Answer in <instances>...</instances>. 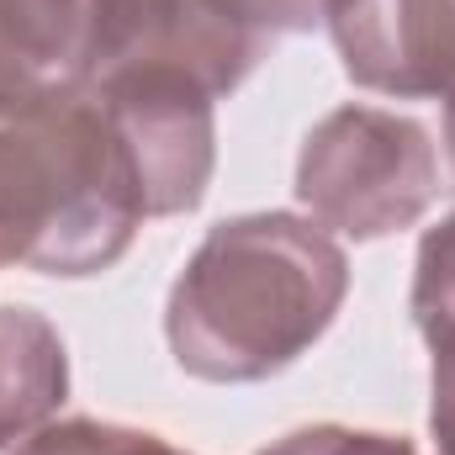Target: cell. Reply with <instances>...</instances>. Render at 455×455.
I'll return each mask as SVG.
<instances>
[{
    "instance_id": "6da1fadb",
    "label": "cell",
    "mask_w": 455,
    "mask_h": 455,
    "mask_svg": "<svg viewBox=\"0 0 455 455\" xmlns=\"http://www.w3.org/2000/svg\"><path fill=\"white\" fill-rule=\"evenodd\" d=\"M349 291L339 238L297 212L218 223L170 286V355L196 381H265L329 334Z\"/></svg>"
},
{
    "instance_id": "7a4b0ae2",
    "label": "cell",
    "mask_w": 455,
    "mask_h": 455,
    "mask_svg": "<svg viewBox=\"0 0 455 455\" xmlns=\"http://www.w3.org/2000/svg\"><path fill=\"white\" fill-rule=\"evenodd\" d=\"M143 223L132 154L91 80L0 107V270L96 275Z\"/></svg>"
},
{
    "instance_id": "3957f363",
    "label": "cell",
    "mask_w": 455,
    "mask_h": 455,
    "mask_svg": "<svg viewBox=\"0 0 455 455\" xmlns=\"http://www.w3.org/2000/svg\"><path fill=\"white\" fill-rule=\"evenodd\" d=\"M440 196V154L419 116L387 107L329 112L297 154V202L344 238L413 228Z\"/></svg>"
},
{
    "instance_id": "277c9868",
    "label": "cell",
    "mask_w": 455,
    "mask_h": 455,
    "mask_svg": "<svg viewBox=\"0 0 455 455\" xmlns=\"http://www.w3.org/2000/svg\"><path fill=\"white\" fill-rule=\"evenodd\" d=\"M91 85L101 91L116 132L132 154L143 212L148 218L191 212L207 196V180L218 164L212 96L175 69H116Z\"/></svg>"
},
{
    "instance_id": "5b68a950",
    "label": "cell",
    "mask_w": 455,
    "mask_h": 455,
    "mask_svg": "<svg viewBox=\"0 0 455 455\" xmlns=\"http://www.w3.org/2000/svg\"><path fill=\"white\" fill-rule=\"evenodd\" d=\"M270 48L249 43L212 0H101L91 80L116 69H175L212 101L233 96Z\"/></svg>"
},
{
    "instance_id": "8992f818",
    "label": "cell",
    "mask_w": 455,
    "mask_h": 455,
    "mask_svg": "<svg viewBox=\"0 0 455 455\" xmlns=\"http://www.w3.org/2000/svg\"><path fill=\"white\" fill-rule=\"evenodd\" d=\"M323 27L360 91L455 96V0H329Z\"/></svg>"
},
{
    "instance_id": "52a82bcc",
    "label": "cell",
    "mask_w": 455,
    "mask_h": 455,
    "mask_svg": "<svg viewBox=\"0 0 455 455\" xmlns=\"http://www.w3.org/2000/svg\"><path fill=\"white\" fill-rule=\"evenodd\" d=\"M101 43V0H0V107L91 80Z\"/></svg>"
},
{
    "instance_id": "ba28073f",
    "label": "cell",
    "mask_w": 455,
    "mask_h": 455,
    "mask_svg": "<svg viewBox=\"0 0 455 455\" xmlns=\"http://www.w3.org/2000/svg\"><path fill=\"white\" fill-rule=\"evenodd\" d=\"M69 392L59 329L32 307H0V451L53 424Z\"/></svg>"
},
{
    "instance_id": "9c48e42d",
    "label": "cell",
    "mask_w": 455,
    "mask_h": 455,
    "mask_svg": "<svg viewBox=\"0 0 455 455\" xmlns=\"http://www.w3.org/2000/svg\"><path fill=\"white\" fill-rule=\"evenodd\" d=\"M16 455H191L148 429H127V424H101V419H64V424H43L37 435H27Z\"/></svg>"
},
{
    "instance_id": "30bf717a",
    "label": "cell",
    "mask_w": 455,
    "mask_h": 455,
    "mask_svg": "<svg viewBox=\"0 0 455 455\" xmlns=\"http://www.w3.org/2000/svg\"><path fill=\"white\" fill-rule=\"evenodd\" d=\"M413 323L424 339L455 329V212L424 233L413 259Z\"/></svg>"
},
{
    "instance_id": "8fae6325",
    "label": "cell",
    "mask_w": 455,
    "mask_h": 455,
    "mask_svg": "<svg viewBox=\"0 0 455 455\" xmlns=\"http://www.w3.org/2000/svg\"><path fill=\"white\" fill-rule=\"evenodd\" d=\"M212 5L259 48H275V37L291 32H313L329 11V0H212Z\"/></svg>"
},
{
    "instance_id": "7c38bea8",
    "label": "cell",
    "mask_w": 455,
    "mask_h": 455,
    "mask_svg": "<svg viewBox=\"0 0 455 455\" xmlns=\"http://www.w3.org/2000/svg\"><path fill=\"white\" fill-rule=\"evenodd\" d=\"M259 455H419L413 440L381 435V429H349V424H313L286 440H275Z\"/></svg>"
},
{
    "instance_id": "4fadbf2b",
    "label": "cell",
    "mask_w": 455,
    "mask_h": 455,
    "mask_svg": "<svg viewBox=\"0 0 455 455\" xmlns=\"http://www.w3.org/2000/svg\"><path fill=\"white\" fill-rule=\"evenodd\" d=\"M429 435L435 455H455V334L429 339Z\"/></svg>"
},
{
    "instance_id": "5bb4252c",
    "label": "cell",
    "mask_w": 455,
    "mask_h": 455,
    "mask_svg": "<svg viewBox=\"0 0 455 455\" xmlns=\"http://www.w3.org/2000/svg\"><path fill=\"white\" fill-rule=\"evenodd\" d=\"M445 154H451V175H455V96H445Z\"/></svg>"
}]
</instances>
